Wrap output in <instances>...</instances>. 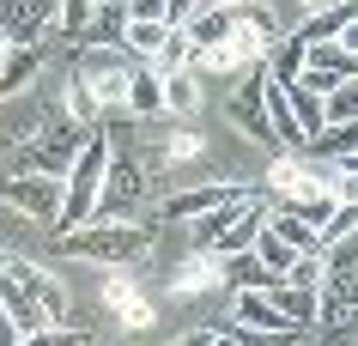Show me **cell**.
Here are the masks:
<instances>
[{"label":"cell","instance_id":"6da1fadb","mask_svg":"<svg viewBox=\"0 0 358 346\" xmlns=\"http://www.w3.org/2000/svg\"><path fill=\"white\" fill-rule=\"evenodd\" d=\"M61 255H73V261H97V268H128L146 255V225H134V219H85V225L61 231Z\"/></svg>","mask_w":358,"mask_h":346},{"label":"cell","instance_id":"7a4b0ae2","mask_svg":"<svg viewBox=\"0 0 358 346\" xmlns=\"http://www.w3.org/2000/svg\"><path fill=\"white\" fill-rule=\"evenodd\" d=\"M103 164H110V140H103V134H85V140H79V152H73V164H67V189H61V212H55L61 231H73V225L92 219Z\"/></svg>","mask_w":358,"mask_h":346},{"label":"cell","instance_id":"3957f363","mask_svg":"<svg viewBox=\"0 0 358 346\" xmlns=\"http://www.w3.org/2000/svg\"><path fill=\"white\" fill-rule=\"evenodd\" d=\"M73 73L92 85V97L103 103V110H122V97H128V73H134V55H128V49H85Z\"/></svg>","mask_w":358,"mask_h":346},{"label":"cell","instance_id":"277c9868","mask_svg":"<svg viewBox=\"0 0 358 346\" xmlns=\"http://www.w3.org/2000/svg\"><path fill=\"white\" fill-rule=\"evenodd\" d=\"M134 201H140V164L122 152H110V164H103V182H97V207L92 219H128Z\"/></svg>","mask_w":358,"mask_h":346},{"label":"cell","instance_id":"5b68a950","mask_svg":"<svg viewBox=\"0 0 358 346\" xmlns=\"http://www.w3.org/2000/svg\"><path fill=\"white\" fill-rule=\"evenodd\" d=\"M6 201H13L24 219H43V225H55V212H61V176L13 171V176H6Z\"/></svg>","mask_w":358,"mask_h":346},{"label":"cell","instance_id":"8992f818","mask_svg":"<svg viewBox=\"0 0 358 346\" xmlns=\"http://www.w3.org/2000/svg\"><path fill=\"white\" fill-rule=\"evenodd\" d=\"M0 304H6V316L19 328V340H43V334H49V316H43L37 291L24 286L19 273H6V268H0Z\"/></svg>","mask_w":358,"mask_h":346},{"label":"cell","instance_id":"52a82bcc","mask_svg":"<svg viewBox=\"0 0 358 346\" xmlns=\"http://www.w3.org/2000/svg\"><path fill=\"white\" fill-rule=\"evenodd\" d=\"M237 328H249V334H273V340H285V334H303L298 322H292V316H280V310H273V298H267V291H237Z\"/></svg>","mask_w":358,"mask_h":346},{"label":"cell","instance_id":"ba28073f","mask_svg":"<svg viewBox=\"0 0 358 346\" xmlns=\"http://www.w3.org/2000/svg\"><path fill=\"white\" fill-rule=\"evenodd\" d=\"M55 19V0H0V31L13 37V49L19 43H37V31Z\"/></svg>","mask_w":358,"mask_h":346},{"label":"cell","instance_id":"9c48e42d","mask_svg":"<svg viewBox=\"0 0 358 346\" xmlns=\"http://www.w3.org/2000/svg\"><path fill=\"white\" fill-rule=\"evenodd\" d=\"M85 134H92V128H79V122H67V115H61V122H55V134H49L37 152H31V171L61 176L67 164H73V152H79V140H85Z\"/></svg>","mask_w":358,"mask_h":346},{"label":"cell","instance_id":"30bf717a","mask_svg":"<svg viewBox=\"0 0 358 346\" xmlns=\"http://www.w3.org/2000/svg\"><path fill=\"white\" fill-rule=\"evenodd\" d=\"M255 49H249L243 37H237V31H231V37H219V43H207V49H194V73H243V67H255Z\"/></svg>","mask_w":358,"mask_h":346},{"label":"cell","instance_id":"8fae6325","mask_svg":"<svg viewBox=\"0 0 358 346\" xmlns=\"http://www.w3.org/2000/svg\"><path fill=\"white\" fill-rule=\"evenodd\" d=\"M158 110L164 115H194L201 110V73L194 67H164L158 73Z\"/></svg>","mask_w":358,"mask_h":346},{"label":"cell","instance_id":"7c38bea8","mask_svg":"<svg viewBox=\"0 0 358 346\" xmlns=\"http://www.w3.org/2000/svg\"><path fill=\"white\" fill-rule=\"evenodd\" d=\"M170 286H176V298H201L207 286H225V255H219V250H194L189 261L176 268Z\"/></svg>","mask_w":358,"mask_h":346},{"label":"cell","instance_id":"4fadbf2b","mask_svg":"<svg viewBox=\"0 0 358 346\" xmlns=\"http://www.w3.org/2000/svg\"><path fill=\"white\" fill-rule=\"evenodd\" d=\"M358 24V0H328V6H316V13H303L298 37L303 43H334L340 31H352Z\"/></svg>","mask_w":358,"mask_h":346},{"label":"cell","instance_id":"5bb4252c","mask_svg":"<svg viewBox=\"0 0 358 346\" xmlns=\"http://www.w3.org/2000/svg\"><path fill=\"white\" fill-rule=\"evenodd\" d=\"M6 273H19L24 286L37 291V304H43V316H49V328H61V316H67V286H61V280H49L43 268H31V261H19V255H6Z\"/></svg>","mask_w":358,"mask_h":346},{"label":"cell","instance_id":"9a60e30c","mask_svg":"<svg viewBox=\"0 0 358 346\" xmlns=\"http://www.w3.org/2000/svg\"><path fill=\"white\" fill-rule=\"evenodd\" d=\"M231 194H237V182H201V189H182V194H170L164 207H158V219H182V225H189L194 212L219 207V201H231Z\"/></svg>","mask_w":358,"mask_h":346},{"label":"cell","instance_id":"2e32d148","mask_svg":"<svg viewBox=\"0 0 358 346\" xmlns=\"http://www.w3.org/2000/svg\"><path fill=\"white\" fill-rule=\"evenodd\" d=\"M243 201H249V189H237L231 201H219V207H207V212H194V219H189V243H194V250H213V243H219V231L243 212Z\"/></svg>","mask_w":358,"mask_h":346},{"label":"cell","instance_id":"e0dca14e","mask_svg":"<svg viewBox=\"0 0 358 346\" xmlns=\"http://www.w3.org/2000/svg\"><path fill=\"white\" fill-rule=\"evenodd\" d=\"M267 298H273V310L280 316H292L298 328H316V286H292V280H267Z\"/></svg>","mask_w":358,"mask_h":346},{"label":"cell","instance_id":"ac0fdd59","mask_svg":"<svg viewBox=\"0 0 358 346\" xmlns=\"http://www.w3.org/2000/svg\"><path fill=\"white\" fill-rule=\"evenodd\" d=\"M122 31H128V6L122 0H97L92 24H85V49H122Z\"/></svg>","mask_w":358,"mask_h":346},{"label":"cell","instance_id":"d6986e66","mask_svg":"<svg viewBox=\"0 0 358 346\" xmlns=\"http://www.w3.org/2000/svg\"><path fill=\"white\" fill-rule=\"evenodd\" d=\"M37 67H43V49H37V43H19V49H6V55H0V97L24 92V85L37 79Z\"/></svg>","mask_w":358,"mask_h":346},{"label":"cell","instance_id":"ffe728a7","mask_svg":"<svg viewBox=\"0 0 358 346\" xmlns=\"http://www.w3.org/2000/svg\"><path fill=\"white\" fill-rule=\"evenodd\" d=\"M103 304L122 316V328H152V316H158L146 298H134V286L122 280V273H115V280H103Z\"/></svg>","mask_w":358,"mask_h":346},{"label":"cell","instance_id":"44dd1931","mask_svg":"<svg viewBox=\"0 0 358 346\" xmlns=\"http://www.w3.org/2000/svg\"><path fill=\"white\" fill-rule=\"evenodd\" d=\"M262 194H255V201H243V212H237V219H231L225 231H219V243H213V250L219 255H237V250H249V237H255V231H262Z\"/></svg>","mask_w":358,"mask_h":346},{"label":"cell","instance_id":"7402d4cb","mask_svg":"<svg viewBox=\"0 0 358 346\" xmlns=\"http://www.w3.org/2000/svg\"><path fill=\"white\" fill-rule=\"evenodd\" d=\"M182 37L194 43V49H207V43H219V37H231V13L225 6H194L189 13V24H176Z\"/></svg>","mask_w":358,"mask_h":346},{"label":"cell","instance_id":"603a6c76","mask_svg":"<svg viewBox=\"0 0 358 346\" xmlns=\"http://www.w3.org/2000/svg\"><path fill=\"white\" fill-rule=\"evenodd\" d=\"M122 110H128V115H164V110H158V73H152L146 61H134V73H128V97H122Z\"/></svg>","mask_w":358,"mask_h":346},{"label":"cell","instance_id":"cb8c5ba5","mask_svg":"<svg viewBox=\"0 0 358 346\" xmlns=\"http://www.w3.org/2000/svg\"><path fill=\"white\" fill-rule=\"evenodd\" d=\"M249 255H255V261H262V268L273 273V280H280V273L292 268V261H298V250H292V243H280V237L267 231V219H262V231L249 237Z\"/></svg>","mask_w":358,"mask_h":346},{"label":"cell","instance_id":"d4e9b609","mask_svg":"<svg viewBox=\"0 0 358 346\" xmlns=\"http://www.w3.org/2000/svg\"><path fill=\"white\" fill-rule=\"evenodd\" d=\"M267 231H273V237H280V243H292V250H298V255H322L316 250V225H303V219H298V212H267Z\"/></svg>","mask_w":358,"mask_h":346},{"label":"cell","instance_id":"484cf974","mask_svg":"<svg viewBox=\"0 0 358 346\" xmlns=\"http://www.w3.org/2000/svg\"><path fill=\"white\" fill-rule=\"evenodd\" d=\"M267 280H273V273H267V268H262V261H255V255H249V250L225 255V286H231V291H249V286L262 291Z\"/></svg>","mask_w":358,"mask_h":346},{"label":"cell","instance_id":"4316f807","mask_svg":"<svg viewBox=\"0 0 358 346\" xmlns=\"http://www.w3.org/2000/svg\"><path fill=\"white\" fill-rule=\"evenodd\" d=\"M328 122H358V79H340L334 92L322 97V128Z\"/></svg>","mask_w":358,"mask_h":346},{"label":"cell","instance_id":"83f0119b","mask_svg":"<svg viewBox=\"0 0 358 346\" xmlns=\"http://www.w3.org/2000/svg\"><path fill=\"white\" fill-rule=\"evenodd\" d=\"M97 110H103V103H97V97H92V85H85V79H67V122H79V128H92V122H97Z\"/></svg>","mask_w":358,"mask_h":346},{"label":"cell","instance_id":"f1b7e54d","mask_svg":"<svg viewBox=\"0 0 358 346\" xmlns=\"http://www.w3.org/2000/svg\"><path fill=\"white\" fill-rule=\"evenodd\" d=\"M189 61H194V43L182 37V31H170V37H164V49H158V55H152L146 67H152V73H164V67H189Z\"/></svg>","mask_w":358,"mask_h":346},{"label":"cell","instance_id":"f546056e","mask_svg":"<svg viewBox=\"0 0 358 346\" xmlns=\"http://www.w3.org/2000/svg\"><path fill=\"white\" fill-rule=\"evenodd\" d=\"M328 207H334V194H292V201H285V212H298L303 225H322Z\"/></svg>","mask_w":358,"mask_h":346},{"label":"cell","instance_id":"4dcf8cb0","mask_svg":"<svg viewBox=\"0 0 358 346\" xmlns=\"http://www.w3.org/2000/svg\"><path fill=\"white\" fill-rule=\"evenodd\" d=\"M285 97H292V115H298L303 140H310V134L322 128V97H303V92H292V85H285Z\"/></svg>","mask_w":358,"mask_h":346},{"label":"cell","instance_id":"1f68e13d","mask_svg":"<svg viewBox=\"0 0 358 346\" xmlns=\"http://www.w3.org/2000/svg\"><path fill=\"white\" fill-rule=\"evenodd\" d=\"M92 6H97V0H61V31H67V37H85Z\"/></svg>","mask_w":358,"mask_h":346},{"label":"cell","instance_id":"d6a6232c","mask_svg":"<svg viewBox=\"0 0 358 346\" xmlns=\"http://www.w3.org/2000/svg\"><path fill=\"white\" fill-rule=\"evenodd\" d=\"M164 158H170V164H189V158H201V140H194V134H176L164 146Z\"/></svg>","mask_w":358,"mask_h":346},{"label":"cell","instance_id":"836d02e7","mask_svg":"<svg viewBox=\"0 0 358 346\" xmlns=\"http://www.w3.org/2000/svg\"><path fill=\"white\" fill-rule=\"evenodd\" d=\"M128 6V19H158L164 24V0H122Z\"/></svg>","mask_w":358,"mask_h":346},{"label":"cell","instance_id":"e575fe53","mask_svg":"<svg viewBox=\"0 0 358 346\" xmlns=\"http://www.w3.org/2000/svg\"><path fill=\"white\" fill-rule=\"evenodd\" d=\"M201 6V0H164V24L176 31V24H189V13Z\"/></svg>","mask_w":358,"mask_h":346},{"label":"cell","instance_id":"d590c367","mask_svg":"<svg viewBox=\"0 0 358 346\" xmlns=\"http://www.w3.org/2000/svg\"><path fill=\"white\" fill-rule=\"evenodd\" d=\"M19 340V328H13V316H6V304H0V346H13Z\"/></svg>","mask_w":358,"mask_h":346},{"label":"cell","instance_id":"8d00e7d4","mask_svg":"<svg viewBox=\"0 0 358 346\" xmlns=\"http://www.w3.org/2000/svg\"><path fill=\"white\" fill-rule=\"evenodd\" d=\"M201 6H225V13H231V6H243V0H201Z\"/></svg>","mask_w":358,"mask_h":346},{"label":"cell","instance_id":"74e56055","mask_svg":"<svg viewBox=\"0 0 358 346\" xmlns=\"http://www.w3.org/2000/svg\"><path fill=\"white\" fill-rule=\"evenodd\" d=\"M298 6H303V13H316V6H328V0H298Z\"/></svg>","mask_w":358,"mask_h":346},{"label":"cell","instance_id":"f35d334b","mask_svg":"<svg viewBox=\"0 0 358 346\" xmlns=\"http://www.w3.org/2000/svg\"><path fill=\"white\" fill-rule=\"evenodd\" d=\"M6 49H13V37H6V31H0V55H6Z\"/></svg>","mask_w":358,"mask_h":346},{"label":"cell","instance_id":"ab89813d","mask_svg":"<svg viewBox=\"0 0 358 346\" xmlns=\"http://www.w3.org/2000/svg\"><path fill=\"white\" fill-rule=\"evenodd\" d=\"M0 268H6V255H0Z\"/></svg>","mask_w":358,"mask_h":346}]
</instances>
